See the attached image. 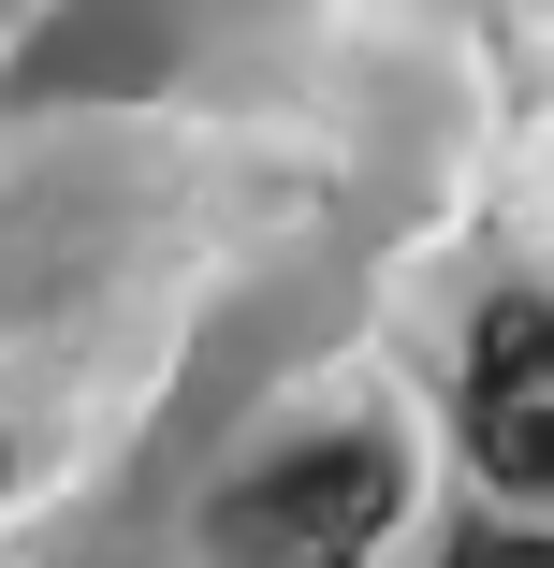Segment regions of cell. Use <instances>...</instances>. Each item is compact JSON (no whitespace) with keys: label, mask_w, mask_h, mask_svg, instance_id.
Instances as JSON below:
<instances>
[{"label":"cell","mask_w":554,"mask_h":568,"mask_svg":"<svg viewBox=\"0 0 554 568\" xmlns=\"http://www.w3.org/2000/svg\"><path fill=\"white\" fill-rule=\"evenodd\" d=\"M394 525V452L380 437H336V452H292V467L278 481H249L234 510H219V539H234V554H263V568H351L365 539Z\"/></svg>","instance_id":"cell-1"},{"label":"cell","mask_w":554,"mask_h":568,"mask_svg":"<svg viewBox=\"0 0 554 568\" xmlns=\"http://www.w3.org/2000/svg\"><path fill=\"white\" fill-rule=\"evenodd\" d=\"M467 437L511 496H554V306H482L467 351Z\"/></svg>","instance_id":"cell-2"},{"label":"cell","mask_w":554,"mask_h":568,"mask_svg":"<svg viewBox=\"0 0 554 568\" xmlns=\"http://www.w3.org/2000/svg\"><path fill=\"white\" fill-rule=\"evenodd\" d=\"M453 568H554V539H467Z\"/></svg>","instance_id":"cell-3"}]
</instances>
